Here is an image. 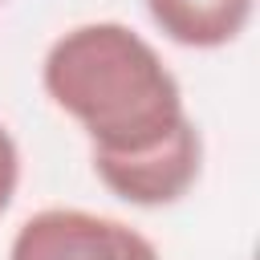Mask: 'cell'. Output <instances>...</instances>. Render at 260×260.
Listing matches in <instances>:
<instances>
[{"label":"cell","mask_w":260,"mask_h":260,"mask_svg":"<svg viewBox=\"0 0 260 260\" xmlns=\"http://www.w3.org/2000/svg\"><path fill=\"white\" fill-rule=\"evenodd\" d=\"M49 102L89 138L93 175L134 207L179 203L203 171L183 89L146 37L118 20L65 28L45 61Z\"/></svg>","instance_id":"6da1fadb"},{"label":"cell","mask_w":260,"mask_h":260,"mask_svg":"<svg viewBox=\"0 0 260 260\" xmlns=\"http://www.w3.org/2000/svg\"><path fill=\"white\" fill-rule=\"evenodd\" d=\"M8 260H162V256L138 228L114 215L81 207H45L16 228Z\"/></svg>","instance_id":"7a4b0ae2"},{"label":"cell","mask_w":260,"mask_h":260,"mask_svg":"<svg viewBox=\"0 0 260 260\" xmlns=\"http://www.w3.org/2000/svg\"><path fill=\"white\" fill-rule=\"evenodd\" d=\"M256 0H146L154 28L183 49H219L232 45L248 20Z\"/></svg>","instance_id":"3957f363"},{"label":"cell","mask_w":260,"mask_h":260,"mask_svg":"<svg viewBox=\"0 0 260 260\" xmlns=\"http://www.w3.org/2000/svg\"><path fill=\"white\" fill-rule=\"evenodd\" d=\"M16 183H20V150H16L12 134L0 126V215L8 211V203L16 195Z\"/></svg>","instance_id":"277c9868"}]
</instances>
